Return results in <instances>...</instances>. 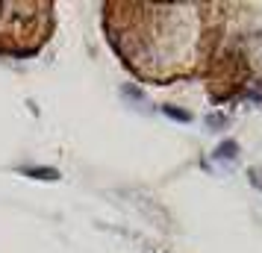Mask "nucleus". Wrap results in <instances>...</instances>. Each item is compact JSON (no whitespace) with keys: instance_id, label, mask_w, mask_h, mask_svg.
I'll list each match as a JSON object with an SVG mask.
<instances>
[{"instance_id":"2","label":"nucleus","mask_w":262,"mask_h":253,"mask_svg":"<svg viewBox=\"0 0 262 253\" xmlns=\"http://www.w3.org/2000/svg\"><path fill=\"white\" fill-rule=\"evenodd\" d=\"M27 174H38V180H56V177H59V174H56V171L53 168H33V171H27Z\"/></svg>"},{"instance_id":"1","label":"nucleus","mask_w":262,"mask_h":253,"mask_svg":"<svg viewBox=\"0 0 262 253\" xmlns=\"http://www.w3.org/2000/svg\"><path fill=\"white\" fill-rule=\"evenodd\" d=\"M233 150H236V142H224V145L215 150V156H218V159H230V156H233Z\"/></svg>"},{"instance_id":"3","label":"nucleus","mask_w":262,"mask_h":253,"mask_svg":"<svg viewBox=\"0 0 262 253\" xmlns=\"http://www.w3.org/2000/svg\"><path fill=\"white\" fill-rule=\"evenodd\" d=\"M165 115H171V118H177V121H189V112H180L174 106H165Z\"/></svg>"}]
</instances>
